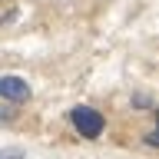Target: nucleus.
<instances>
[{"label":"nucleus","instance_id":"nucleus-1","mask_svg":"<svg viewBox=\"0 0 159 159\" xmlns=\"http://www.w3.org/2000/svg\"><path fill=\"white\" fill-rule=\"evenodd\" d=\"M70 123L76 126L80 136H86V139H96L99 133H103V126H106L103 113L93 109V106H73L70 109Z\"/></svg>","mask_w":159,"mask_h":159},{"label":"nucleus","instance_id":"nucleus-2","mask_svg":"<svg viewBox=\"0 0 159 159\" xmlns=\"http://www.w3.org/2000/svg\"><path fill=\"white\" fill-rule=\"evenodd\" d=\"M0 99H10V103L30 99V83L23 76H0Z\"/></svg>","mask_w":159,"mask_h":159},{"label":"nucleus","instance_id":"nucleus-3","mask_svg":"<svg viewBox=\"0 0 159 159\" xmlns=\"http://www.w3.org/2000/svg\"><path fill=\"white\" fill-rule=\"evenodd\" d=\"M0 159H23V149H0Z\"/></svg>","mask_w":159,"mask_h":159}]
</instances>
